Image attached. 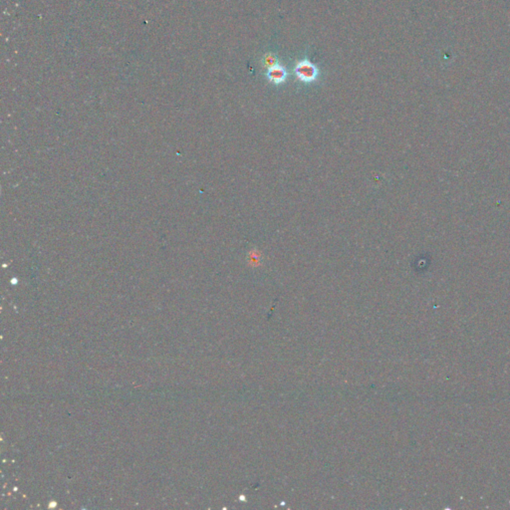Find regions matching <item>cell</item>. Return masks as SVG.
<instances>
[{
	"instance_id": "1",
	"label": "cell",
	"mask_w": 510,
	"mask_h": 510,
	"mask_svg": "<svg viewBox=\"0 0 510 510\" xmlns=\"http://www.w3.org/2000/svg\"><path fill=\"white\" fill-rule=\"evenodd\" d=\"M294 73L300 81L312 83L318 78L319 69L315 64L311 63L308 59H304L297 62L294 68Z\"/></svg>"
},
{
	"instance_id": "2",
	"label": "cell",
	"mask_w": 510,
	"mask_h": 510,
	"mask_svg": "<svg viewBox=\"0 0 510 510\" xmlns=\"http://www.w3.org/2000/svg\"><path fill=\"white\" fill-rule=\"evenodd\" d=\"M287 76H288V73H287L285 68L283 66H281L279 63L267 69L268 80L275 85H279V84L284 83L287 79Z\"/></svg>"
},
{
	"instance_id": "3",
	"label": "cell",
	"mask_w": 510,
	"mask_h": 510,
	"mask_svg": "<svg viewBox=\"0 0 510 510\" xmlns=\"http://www.w3.org/2000/svg\"><path fill=\"white\" fill-rule=\"evenodd\" d=\"M262 63H263V66L268 69V68H270V67L278 64V60H277V57L274 54L268 53V54H266L265 56L263 57Z\"/></svg>"
}]
</instances>
